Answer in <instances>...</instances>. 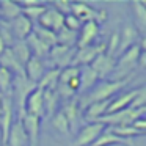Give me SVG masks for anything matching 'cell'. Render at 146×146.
<instances>
[{
	"instance_id": "obj_26",
	"label": "cell",
	"mask_w": 146,
	"mask_h": 146,
	"mask_svg": "<svg viewBox=\"0 0 146 146\" xmlns=\"http://www.w3.org/2000/svg\"><path fill=\"white\" fill-rule=\"evenodd\" d=\"M21 14H22V11H21V7L17 2H11V0L0 2V19L2 21L10 22V21L16 19Z\"/></svg>"
},
{
	"instance_id": "obj_11",
	"label": "cell",
	"mask_w": 146,
	"mask_h": 146,
	"mask_svg": "<svg viewBox=\"0 0 146 146\" xmlns=\"http://www.w3.org/2000/svg\"><path fill=\"white\" fill-rule=\"evenodd\" d=\"M79 99H72L69 102H64V105L60 108L63 111V115L66 116L68 124H69V132H77L79 126L82 123L83 116H82V110L79 108Z\"/></svg>"
},
{
	"instance_id": "obj_36",
	"label": "cell",
	"mask_w": 146,
	"mask_h": 146,
	"mask_svg": "<svg viewBox=\"0 0 146 146\" xmlns=\"http://www.w3.org/2000/svg\"><path fill=\"white\" fill-rule=\"evenodd\" d=\"M63 27H66V29L72 30V32H79L80 27H82V22H80V21L77 19L74 14H68V16H64Z\"/></svg>"
},
{
	"instance_id": "obj_39",
	"label": "cell",
	"mask_w": 146,
	"mask_h": 146,
	"mask_svg": "<svg viewBox=\"0 0 146 146\" xmlns=\"http://www.w3.org/2000/svg\"><path fill=\"white\" fill-rule=\"evenodd\" d=\"M0 113H2V94H0Z\"/></svg>"
},
{
	"instance_id": "obj_35",
	"label": "cell",
	"mask_w": 146,
	"mask_h": 146,
	"mask_svg": "<svg viewBox=\"0 0 146 146\" xmlns=\"http://www.w3.org/2000/svg\"><path fill=\"white\" fill-rule=\"evenodd\" d=\"M130 108H135V110H138V108H146V91H145V88H138V93H137L135 99H133L132 104H130Z\"/></svg>"
},
{
	"instance_id": "obj_4",
	"label": "cell",
	"mask_w": 146,
	"mask_h": 146,
	"mask_svg": "<svg viewBox=\"0 0 146 146\" xmlns=\"http://www.w3.org/2000/svg\"><path fill=\"white\" fill-rule=\"evenodd\" d=\"M77 47H66V46L55 44L54 47H50L49 55L46 60L49 61L47 68H57V69H63V68L72 66V60L76 55Z\"/></svg>"
},
{
	"instance_id": "obj_1",
	"label": "cell",
	"mask_w": 146,
	"mask_h": 146,
	"mask_svg": "<svg viewBox=\"0 0 146 146\" xmlns=\"http://www.w3.org/2000/svg\"><path fill=\"white\" fill-rule=\"evenodd\" d=\"M130 82V79H124V80H102L98 82L85 96H83L79 102V108L83 111V108L86 105L93 104V102H99V101H108V99L115 98V94L121 91V88L127 85Z\"/></svg>"
},
{
	"instance_id": "obj_5",
	"label": "cell",
	"mask_w": 146,
	"mask_h": 146,
	"mask_svg": "<svg viewBox=\"0 0 146 146\" xmlns=\"http://www.w3.org/2000/svg\"><path fill=\"white\" fill-rule=\"evenodd\" d=\"M71 14H74L82 24L96 22L101 25L102 22L107 21V11L96 10V8L90 7L88 3H72L71 5Z\"/></svg>"
},
{
	"instance_id": "obj_16",
	"label": "cell",
	"mask_w": 146,
	"mask_h": 146,
	"mask_svg": "<svg viewBox=\"0 0 146 146\" xmlns=\"http://www.w3.org/2000/svg\"><path fill=\"white\" fill-rule=\"evenodd\" d=\"M118 33H119V46H118V52H116L118 57L121 54H124L127 49H130L132 46L138 44V39L141 38L138 35V32L133 29V25H130V24H126L123 27V30Z\"/></svg>"
},
{
	"instance_id": "obj_27",
	"label": "cell",
	"mask_w": 146,
	"mask_h": 146,
	"mask_svg": "<svg viewBox=\"0 0 146 146\" xmlns=\"http://www.w3.org/2000/svg\"><path fill=\"white\" fill-rule=\"evenodd\" d=\"M60 98H58L57 91H44V116L52 118L58 111V105H60Z\"/></svg>"
},
{
	"instance_id": "obj_38",
	"label": "cell",
	"mask_w": 146,
	"mask_h": 146,
	"mask_svg": "<svg viewBox=\"0 0 146 146\" xmlns=\"http://www.w3.org/2000/svg\"><path fill=\"white\" fill-rule=\"evenodd\" d=\"M130 126H132L133 129H137L140 133H145V130H146V121H145V118L141 116V118H138V119L133 121Z\"/></svg>"
},
{
	"instance_id": "obj_37",
	"label": "cell",
	"mask_w": 146,
	"mask_h": 146,
	"mask_svg": "<svg viewBox=\"0 0 146 146\" xmlns=\"http://www.w3.org/2000/svg\"><path fill=\"white\" fill-rule=\"evenodd\" d=\"M71 5H72L71 2L58 0V2H54V3H52V8H55V10L60 14H63V16H68V14H71Z\"/></svg>"
},
{
	"instance_id": "obj_7",
	"label": "cell",
	"mask_w": 146,
	"mask_h": 146,
	"mask_svg": "<svg viewBox=\"0 0 146 146\" xmlns=\"http://www.w3.org/2000/svg\"><path fill=\"white\" fill-rule=\"evenodd\" d=\"M105 52V42H98V44H91L86 47L76 49V55L72 60V66L82 68V66H90L101 54Z\"/></svg>"
},
{
	"instance_id": "obj_33",
	"label": "cell",
	"mask_w": 146,
	"mask_h": 146,
	"mask_svg": "<svg viewBox=\"0 0 146 146\" xmlns=\"http://www.w3.org/2000/svg\"><path fill=\"white\" fill-rule=\"evenodd\" d=\"M108 129L111 130L113 133H116L118 137H121V138L124 140H132L133 137H140L143 135V133H140L137 129H133L132 126H119V127H108Z\"/></svg>"
},
{
	"instance_id": "obj_25",
	"label": "cell",
	"mask_w": 146,
	"mask_h": 146,
	"mask_svg": "<svg viewBox=\"0 0 146 146\" xmlns=\"http://www.w3.org/2000/svg\"><path fill=\"white\" fill-rule=\"evenodd\" d=\"M58 76H60V69L57 68H47L44 72V76L41 77V80L38 82V88H41L42 91H55L58 85Z\"/></svg>"
},
{
	"instance_id": "obj_10",
	"label": "cell",
	"mask_w": 146,
	"mask_h": 146,
	"mask_svg": "<svg viewBox=\"0 0 146 146\" xmlns=\"http://www.w3.org/2000/svg\"><path fill=\"white\" fill-rule=\"evenodd\" d=\"M63 22H64V16L60 14L55 8L52 7H47L46 11L41 14V17L38 19L36 25L42 27V29H47L50 32L57 33L60 29H63Z\"/></svg>"
},
{
	"instance_id": "obj_32",
	"label": "cell",
	"mask_w": 146,
	"mask_h": 146,
	"mask_svg": "<svg viewBox=\"0 0 146 146\" xmlns=\"http://www.w3.org/2000/svg\"><path fill=\"white\" fill-rule=\"evenodd\" d=\"M50 119H52V126H54L60 133H64V135L71 133L69 132V124H68V119H66V116L63 115V111H61V110H58L57 113L50 118Z\"/></svg>"
},
{
	"instance_id": "obj_13",
	"label": "cell",
	"mask_w": 146,
	"mask_h": 146,
	"mask_svg": "<svg viewBox=\"0 0 146 146\" xmlns=\"http://www.w3.org/2000/svg\"><path fill=\"white\" fill-rule=\"evenodd\" d=\"M22 126L25 130L29 146H39V133H41V118L25 115L22 118Z\"/></svg>"
},
{
	"instance_id": "obj_12",
	"label": "cell",
	"mask_w": 146,
	"mask_h": 146,
	"mask_svg": "<svg viewBox=\"0 0 146 146\" xmlns=\"http://www.w3.org/2000/svg\"><path fill=\"white\" fill-rule=\"evenodd\" d=\"M99 36V24L96 22H85L82 24L80 30L77 32V44L76 47H86V46L96 44V38Z\"/></svg>"
},
{
	"instance_id": "obj_40",
	"label": "cell",
	"mask_w": 146,
	"mask_h": 146,
	"mask_svg": "<svg viewBox=\"0 0 146 146\" xmlns=\"http://www.w3.org/2000/svg\"><path fill=\"white\" fill-rule=\"evenodd\" d=\"M0 22H2V19H0Z\"/></svg>"
},
{
	"instance_id": "obj_9",
	"label": "cell",
	"mask_w": 146,
	"mask_h": 146,
	"mask_svg": "<svg viewBox=\"0 0 146 146\" xmlns=\"http://www.w3.org/2000/svg\"><path fill=\"white\" fill-rule=\"evenodd\" d=\"M115 64H116V58L110 57V55H107L104 52L90 64V68L98 74L99 82H102V80H108V77L111 76V72L115 69Z\"/></svg>"
},
{
	"instance_id": "obj_17",
	"label": "cell",
	"mask_w": 146,
	"mask_h": 146,
	"mask_svg": "<svg viewBox=\"0 0 146 146\" xmlns=\"http://www.w3.org/2000/svg\"><path fill=\"white\" fill-rule=\"evenodd\" d=\"M130 10H132V17H133V29L143 38V35L146 32V5L140 0H132Z\"/></svg>"
},
{
	"instance_id": "obj_29",
	"label": "cell",
	"mask_w": 146,
	"mask_h": 146,
	"mask_svg": "<svg viewBox=\"0 0 146 146\" xmlns=\"http://www.w3.org/2000/svg\"><path fill=\"white\" fill-rule=\"evenodd\" d=\"M57 44L60 46H66V47H76L77 44V32H72V30L66 29H60L57 32Z\"/></svg>"
},
{
	"instance_id": "obj_8",
	"label": "cell",
	"mask_w": 146,
	"mask_h": 146,
	"mask_svg": "<svg viewBox=\"0 0 146 146\" xmlns=\"http://www.w3.org/2000/svg\"><path fill=\"white\" fill-rule=\"evenodd\" d=\"M24 110H25V115H32L36 118L44 116V91L41 88L36 86L29 94V98L25 99Z\"/></svg>"
},
{
	"instance_id": "obj_24",
	"label": "cell",
	"mask_w": 146,
	"mask_h": 146,
	"mask_svg": "<svg viewBox=\"0 0 146 146\" xmlns=\"http://www.w3.org/2000/svg\"><path fill=\"white\" fill-rule=\"evenodd\" d=\"M79 82H80L79 91L85 93V91H90L99 82V77L90 66H82L80 68V72H79Z\"/></svg>"
},
{
	"instance_id": "obj_3",
	"label": "cell",
	"mask_w": 146,
	"mask_h": 146,
	"mask_svg": "<svg viewBox=\"0 0 146 146\" xmlns=\"http://www.w3.org/2000/svg\"><path fill=\"white\" fill-rule=\"evenodd\" d=\"M146 108H126V110H119V111H115V113H108L105 116H102L99 119V123H102L105 127H119V126H130L135 119L143 116Z\"/></svg>"
},
{
	"instance_id": "obj_34",
	"label": "cell",
	"mask_w": 146,
	"mask_h": 146,
	"mask_svg": "<svg viewBox=\"0 0 146 146\" xmlns=\"http://www.w3.org/2000/svg\"><path fill=\"white\" fill-rule=\"evenodd\" d=\"M79 72H80V68H77V66H68V68H63V69H60V76H58V83H68V82H71L72 79L79 77Z\"/></svg>"
},
{
	"instance_id": "obj_18",
	"label": "cell",
	"mask_w": 146,
	"mask_h": 146,
	"mask_svg": "<svg viewBox=\"0 0 146 146\" xmlns=\"http://www.w3.org/2000/svg\"><path fill=\"white\" fill-rule=\"evenodd\" d=\"M5 146H29V140H27L22 121H19V119L13 121L11 129H10V132H8Z\"/></svg>"
},
{
	"instance_id": "obj_31",
	"label": "cell",
	"mask_w": 146,
	"mask_h": 146,
	"mask_svg": "<svg viewBox=\"0 0 146 146\" xmlns=\"http://www.w3.org/2000/svg\"><path fill=\"white\" fill-rule=\"evenodd\" d=\"M32 32L35 33V35L38 36V38L44 42V44H47L49 47H54V46L57 44V33L50 32V30H47V29H42V27L36 25V24L33 25Z\"/></svg>"
},
{
	"instance_id": "obj_28",
	"label": "cell",
	"mask_w": 146,
	"mask_h": 146,
	"mask_svg": "<svg viewBox=\"0 0 146 146\" xmlns=\"http://www.w3.org/2000/svg\"><path fill=\"white\" fill-rule=\"evenodd\" d=\"M11 52H13V55L16 57V60L21 63L22 68H24V64L30 60V57H32L30 49L27 47L25 41H16L13 46H11Z\"/></svg>"
},
{
	"instance_id": "obj_23",
	"label": "cell",
	"mask_w": 146,
	"mask_h": 146,
	"mask_svg": "<svg viewBox=\"0 0 146 146\" xmlns=\"http://www.w3.org/2000/svg\"><path fill=\"white\" fill-rule=\"evenodd\" d=\"M113 145H124V146H133L132 140H124L113 133L110 129H105L101 135L96 138V141L91 146H113Z\"/></svg>"
},
{
	"instance_id": "obj_19",
	"label": "cell",
	"mask_w": 146,
	"mask_h": 146,
	"mask_svg": "<svg viewBox=\"0 0 146 146\" xmlns=\"http://www.w3.org/2000/svg\"><path fill=\"white\" fill-rule=\"evenodd\" d=\"M19 7L22 11V16H25L29 21L36 24L38 19L41 17V14L46 11L47 5L42 3V2H38V0H33V2H21Z\"/></svg>"
},
{
	"instance_id": "obj_30",
	"label": "cell",
	"mask_w": 146,
	"mask_h": 146,
	"mask_svg": "<svg viewBox=\"0 0 146 146\" xmlns=\"http://www.w3.org/2000/svg\"><path fill=\"white\" fill-rule=\"evenodd\" d=\"M13 80L14 76L8 69L0 66V94L2 96H10L11 88H13Z\"/></svg>"
},
{
	"instance_id": "obj_6",
	"label": "cell",
	"mask_w": 146,
	"mask_h": 146,
	"mask_svg": "<svg viewBox=\"0 0 146 146\" xmlns=\"http://www.w3.org/2000/svg\"><path fill=\"white\" fill-rule=\"evenodd\" d=\"M105 129H107V127L102 123H99V121H96V123H86L85 126L79 127L77 135H76V138H74V141L71 146H91L93 143L96 141V138H98Z\"/></svg>"
},
{
	"instance_id": "obj_14",
	"label": "cell",
	"mask_w": 146,
	"mask_h": 146,
	"mask_svg": "<svg viewBox=\"0 0 146 146\" xmlns=\"http://www.w3.org/2000/svg\"><path fill=\"white\" fill-rule=\"evenodd\" d=\"M46 69H47L46 60H41V58H36V57H30V60L24 64V76H25L30 82L38 85L41 77L44 76Z\"/></svg>"
},
{
	"instance_id": "obj_20",
	"label": "cell",
	"mask_w": 146,
	"mask_h": 146,
	"mask_svg": "<svg viewBox=\"0 0 146 146\" xmlns=\"http://www.w3.org/2000/svg\"><path fill=\"white\" fill-rule=\"evenodd\" d=\"M137 93H138V88L137 90H132V91H126L123 93V94L119 96H115V98H111L110 101V105H108L107 108V113H115V111H119V110H126V108L130 107V104H132V101L135 99Z\"/></svg>"
},
{
	"instance_id": "obj_22",
	"label": "cell",
	"mask_w": 146,
	"mask_h": 146,
	"mask_svg": "<svg viewBox=\"0 0 146 146\" xmlns=\"http://www.w3.org/2000/svg\"><path fill=\"white\" fill-rule=\"evenodd\" d=\"M0 66L8 69L13 76H24V68L21 66V63L13 55L11 47H7L2 54H0Z\"/></svg>"
},
{
	"instance_id": "obj_2",
	"label": "cell",
	"mask_w": 146,
	"mask_h": 146,
	"mask_svg": "<svg viewBox=\"0 0 146 146\" xmlns=\"http://www.w3.org/2000/svg\"><path fill=\"white\" fill-rule=\"evenodd\" d=\"M141 47L138 44L132 46L130 49H127L124 54H121L116 58V64L115 69L110 76V80H124V79H130L132 72L135 71V68L138 66V60L141 55Z\"/></svg>"
},
{
	"instance_id": "obj_15",
	"label": "cell",
	"mask_w": 146,
	"mask_h": 146,
	"mask_svg": "<svg viewBox=\"0 0 146 146\" xmlns=\"http://www.w3.org/2000/svg\"><path fill=\"white\" fill-rule=\"evenodd\" d=\"M8 24H10V29H11V33H13L14 41H25V38L32 33L33 25H35L32 21H29L22 14L17 16L16 19L10 21Z\"/></svg>"
},
{
	"instance_id": "obj_21",
	"label": "cell",
	"mask_w": 146,
	"mask_h": 146,
	"mask_svg": "<svg viewBox=\"0 0 146 146\" xmlns=\"http://www.w3.org/2000/svg\"><path fill=\"white\" fill-rule=\"evenodd\" d=\"M25 44H27V47L30 49V54H32V57L41 58V60H46V58H47L50 47H49L47 44H44V42H42L33 32L25 38Z\"/></svg>"
}]
</instances>
